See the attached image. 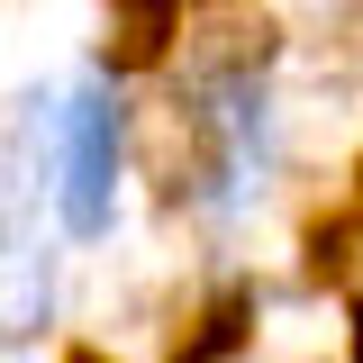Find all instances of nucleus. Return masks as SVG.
<instances>
[{
  "mask_svg": "<svg viewBox=\"0 0 363 363\" xmlns=\"http://www.w3.org/2000/svg\"><path fill=\"white\" fill-rule=\"evenodd\" d=\"M45 145H55V218L73 245L109 236L118 218V164H128V109L109 100V82H73L64 100H45Z\"/></svg>",
  "mask_w": 363,
  "mask_h": 363,
  "instance_id": "f257e3e1",
  "label": "nucleus"
},
{
  "mask_svg": "<svg viewBox=\"0 0 363 363\" xmlns=\"http://www.w3.org/2000/svg\"><path fill=\"white\" fill-rule=\"evenodd\" d=\"M55 309V255L45 245H18L0 255V345H28Z\"/></svg>",
  "mask_w": 363,
  "mask_h": 363,
  "instance_id": "f03ea898",
  "label": "nucleus"
},
{
  "mask_svg": "<svg viewBox=\"0 0 363 363\" xmlns=\"http://www.w3.org/2000/svg\"><path fill=\"white\" fill-rule=\"evenodd\" d=\"M318 272H327V281L354 300V318H363V218H354V227H327V236H318Z\"/></svg>",
  "mask_w": 363,
  "mask_h": 363,
  "instance_id": "7ed1b4c3",
  "label": "nucleus"
},
{
  "mask_svg": "<svg viewBox=\"0 0 363 363\" xmlns=\"http://www.w3.org/2000/svg\"><path fill=\"white\" fill-rule=\"evenodd\" d=\"M354 363H363V318H354Z\"/></svg>",
  "mask_w": 363,
  "mask_h": 363,
  "instance_id": "20e7f679",
  "label": "nucleus"
},
{
  "mask_svg": "<svg viewBox=\"0 0 363 363\" xmlns=\"http://www.w3.org/2000/svg\"><path fill=\"white\" fill-rule=\"evenodd\" d=\"M73 363H100V354H91V345H82V354H73Z\"/></svg>",
  "mask_w": 363,
  "mask_h": 363,
  "instance_id": "39448f33",
  "label": "nucleus"
}]
</instances>
